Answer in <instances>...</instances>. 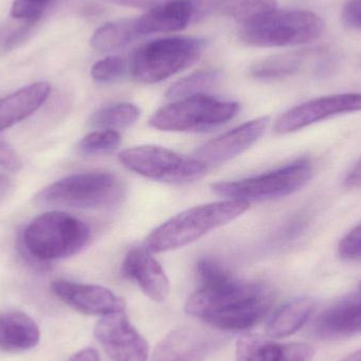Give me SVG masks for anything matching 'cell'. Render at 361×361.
<instances>
[{"mask_svg": "<svg viewBox=\"0 0 361 361\" xmlns=\"http://www.w3.org/2000/svg\"><path fill=\"white\" fill-rule=\"evenodd\" d=\"M269 123V116L244 123L241 126L204 144L197 149L193 158L207 167L228 162L254 145L267 130Z\"/></svg>", "mask_w": 361, "mask_h": 361, "instance_id": "7c38bea8", "label": "cell"}, {"mask_svg": "<svg viewBox=\"0 0 361 361\" xmlns=\"http://www.w3.org/2000/svg\"><path fill=\"white\" fill-rule=\"evenodd\" d=\"M90 227L67 212L53 210L34 219L23 233V248L37 262L74 256L90 240Z\"/></svg>", "mask_w": 361, "mask_h": 361, "instance_id": "3957f363", "label": "cell"}, {"mask_svg": "<svg viewBox=\"0 0 361 361\" xmlns=\"http://www.w3.org/2000/svg\"><path fill=\"white\" fill-rule=\"evenodd\" d=\"M197 275L202 286H214L233 277L222 265L212 259H202L197 262Z\"/></svg>", "mask_w": 361, "mask_h": 361, "instance_id": "f1b7e54d", "label": "cell"}, {"mask_svg": "<svg viewBox=\"0 0 361 361\" xmlns=\"http://www.w3.org/2000/svg\"><path fill=\"white\" fill-rule=\"evenodd\" d=\"M94 334L112 361L148 360L147 341L129 322L125 311L102 317Z\"/></svg>", "mask_w": 361, "mask_h": 361, "instance_id": "30bf717a", "label": "cell"}, {"mask_svg": "<svg viewBox=\"0 0 361 361\" xmlns=\"http://www.w3.org/2000/svg\"><path fill=\"white\" fill-rule=\"evenodd\" d=\"M361 333V292L339 299L313 322V334L322 341H337Z\"/></svg>", "mask_w": 361, "mask_h": 361, "instance_id": "5bb4252c", "label": "cell"}, {"mask_svg": "<svg viewBox=\"0 0 361 361\" xmlns=\"http://www.w3.org/2000/svg\"><path fill=\"white\" fill-rule=\"evenodd\" d=\"M274 294L267 286L229 278L202 286L187 301L189 315L212 328L240 332L256 326L271 311Z\"/></svg>", "mask_w": 361, "mask_h": 361, "instance_id": "6da1fadb", "label": "cell"}, {"mask_svg": "<svg viewBox=\"0 0 361 361\" xmlns=\"http://www.w3.org/2000/svg\"><path fill=\"white\" fill-rule=\"evenodd\" d=\"M40 333L36 322L19 311L0 314V350L19 353L33 349L39 343Z\"/></svg>", "mask_w": 361, "mask_h": 361, "instance_id": "d6986e66", "label": "cell"}, {"mask_svg": "<svg viewBox=\"0 0 361 361\" xmlns=\"http://www.w3.org/2000/svg\"><path fill=\"white\" fill-rule=\"evenodd\" d=\"M68 361H101V360H99V355L97 350L92 349V348H87V349L74 354Z\"/></svg>", "mask_w": 361, "mask_h": 361, "instance_id": "836d02e7", "label": "cell"}, {"mask_svg": "<svg viewBox=\"0 0 361 361\" xmlns=\"http://www.w3.org/2000/svg\"><path fill=\"white\" fill-rule=\"evenodd\" d=\"M205 48L200 38L175 36L142 44L129 63L131 75L144 84L162 82L195 65Z\"/></svg>", "mask_w": 361, "mask_h": 361, "instance_id": "8992f818", "label": "cell"}, {"mask_svg": "<svg viewBox=\"0 0 361 361\" xmlns=\"http://www.w3.org/2000/svg\"><path fill=\"white\" fill-rule=\"evenodd\" d=\"M21 166L23 163L14 148L8 142L0 139V167L4 171L17 173L20 171Z\"/></svg>", "mask_w": 361, "mask_h": 361, "instance_id": "4dcf8cb0", "label": "cell"}, {"mask_svg": "<svg viewBox=\"0 0 361 361\" xmlns=\"http://www.w3.org/2000/svg\"><path fill=\"white\" fill-rule=\"evenodd\" d=\"M338 252L343 258L361 259V223L341 240Z\"/></svg>", "mask_w": 361, "mask_h": 361, "instance_id": "f546056e", "label": "cell"}, {"mask_svg": "<svg viewBox=\"0 0 361 361\" xmlns=\"http://www.w3.org/2000/svg\"><path fill=\"white\" fill-rule=\"evenodd\" d=\"M51 288L59 300L85 315L104 317L125 311L124 301L103 286L56 280Z\"/></svg>", "mask_w": 361, "mask_h": 361, "instance_id": "4fadbf2b", "label": "cell"}, {"mask_svg": "<svg viewBox=\"0 0 361 361\" xmlns=\"http://www.w3.org/2000/svg\"><path fill=\"white\" fill-rule=\"evenodd\" d=\"M239 109V104L235 102L195 95L161 108L152 116L149 125L158 130L173 133L205 131L228 122Z\"/></svg>", "mask_w": 361, "mask_h": 361, "instance_id": "ba28073f", "label": "cell"}, {"mask_svg": "<svg viewBox=\"0 0 361 361\" xmlns=\"http://www.w3.org/2000/svg\"><path fill=\"white\" fill-rule=\"evenodd\" d=\"M197 21L195 0H171L135 18V27L139 37H142L149 34L182 31Z\"/></svg>", "mask_w": 361, "mask_h": 361, "instance_id": "2e32d148", "label": "cell"}, {"mask_svg": "<svg viewBox=\"0 0 361 361\" xmlns=\"http://www.w3.org/2000/svg\"><path fill=\"white\" fill-rule=\"evenodd\" d=\"M361 111V93L318 97L286 111L276 122L278 133H290L332 116Z\"/></svg>", "mask_w": 361, "mask_h": 361, "instance_id": "8fae6325", "label": "cell"}, {"mask_svg": "<svg viewBox=\"0 0 361 361\" xmlns=\"http://www.w3.org/2000/svg\"><path fill=\"white\" fill-rule=\"evenodd\" d=\"M341 361H361V349L354 353L350 354L347 357Z\"/></svg>", "mask_w": 361, "mask_h": 361, "instance_id": "8d00e7d4", "label": "cell"}, {"mask_svg": "<svg viewBox=\"0 0 361 361\" xmlns=\"http://www.w3.org/2000/svg\"><path fill=\"white\" fill-rule=\"evenodd\" d=\"M53 0H14L11 16L17 20L35 23L46 12Z\"/></svg>", "mask_w": 361, "mask_h": 361, "instance_id": "83f0119b", "label": "cell"}, {"mask_svg": "<svg viewBox=\"0 0 361 361\" xmlns=\"http://www.w3.org/2000/svg\"><path fill=\"white\" fill-rule=\"evenodd\" d=\"M125 187L116 175L107 171L75 173L52 183L34 197L42 207L97 209L122 201Z\"/></svg>", "mask_w": 361, "mask_h": 361, "instance_id": "277c9868", "label": "cell"}, {"mask_svg": "<svg viewBox=\"0 0 361 361\" xmlns=\"http://www.w3.org/2000/svg\"><path fill=\"white\" fill-rule=\"evenodd\" d=\"M317 301L311 297L293 299L282 305L267 326V334L271 338H284L298 332L317 310Z\"/></svg>", "mask_w": 361, "mask_h": 361, "instance_id": "7402d4cb", "label": "cell"}, {"mask_svg": "<svg viewBox=\"0 0 361 361\" xmlns=\"http://www.w3.org/2000/svg\"><path fill=\"white\" fill-rule=\"evenodd\" d=\"M313 173L314 167L310 161L299 160L256 177L216 183L212 185V190L227 200L264 201L293 195L310 182Z\"/></svg>", "mask_w": 361, "mask_h": 361, "instance_id": "52a82bcc", "label": "cell"}, {"mask_svg": "<svg viewBox=\"0 0 361 361\" xmlns=\"http://www.w3.org/2000/svg\"><path fill=\"white\" fill-rule=\"evenodd\" d=\"M199 21L212 15L231 17L242 25L277 8L276 0H195Z\"/></svg>", "mask_w": 361, "mask_h": 361, "instance_id": "ffe728a7", "label": "cell"}, {"mask_svg": "<svg viewBox=\"0 0 361 361\" xmlns=\"http://www.w3.org/2000/svg\"><path fill=\"white\" fill-rule=\"evenodd\" d=\"M212 348V339L205 333L180 328L162 339L152 361H205Z\"/></svg>", "mask_w": 361, "mask_h": 361, "instance_id": "e0dca14e", "label": "cell"}, {"mask_svg": "<svg viewBox=\"0 0 361 361\" xmlns=\"http://www.w3.org/2000/svg\"><path fill=\"white\" fill-rule=\"evenodd\" d=\"M324 31V21L311 11L276 8L242 25L240 39L252 47L282 48L314 42Z\"/></svg>", "mask_w": 361, "mask_h": 361, "instance_id": "5b68a950", "label": "cell"}, {"mask_svg": "<svg viewBox=\"0 0 361 361\" xmlns=\"http://www.w3.org/2000/svg\"><path fill=\"white\" fill-rule=\"evenodd\" d=\"M106 1L118 4V6H128V8L152 10V8H157L161 4L171 1V0H106Z\"/></svg>", "mask_w": 361, "mask_h": 361, "instance_id": "d6a6232c", "label": "cell"}, {"mask_svg": "<svg viewBox=\"0 0 361 361\" xmlns=\"http://www.w3.org/2000/svg\"><path fill=\"white\" fill-rule=\"evenodd\" d=\"M120 161L127 169L154 180L183 184L203 178L208 167L195 158L180 156L160 146H137L124 150Z\"/></svg>", "mask_w": 361, "mask_h": 361, "instance_id": "9c48e42d", "label": "cell"}, {"mask_svg": "<svg viewBox=\"0 0 361 361\" xmlns=\"http://www.w3.org/2000/svg\"><path fill=\"white\" fill-rule=\"evenodd\" d=\"M360 290H361V284H360Z\"/></svg>", "mask_w": 361, "mask_h": 361, "instance_id": "74e56055", "label": "cell"}, {"mask_svg": "<svg viewBox=\"0 0 361 361\" xmlns=\"http://www.w3.org/2000/svg\"><path fill=\"white\" fill-rule=\"evenodd\" d=\"M345 186L351 187V188L361 186V159L345 179Z\"/></svg>", "mask_w": 361, "mask_h": 361, "instance_id": "e575fe53", "label": "cell"}, {"mask_svg": "<svg viewBox=\"0 0 361 361\" xmlns=\"http://www.w3.org/2000/svg\"><path fill=\"white\" fill-rule=\"evenodd\" d=\"M341 19L347 27L361 30V0H348L343 8Z\"/></svg>", "mask_w": 361, "mask_h": 361, "instance_id": "1f68e13d", "label": "cell"}, {"mask_svg": "<svg viewBox=\"0 0 361 361\" xmlns=\"http://www.w3.org/2000/svg\"><path fill=\"white\" fill-rule=\"evenodd\" d=\"M315 350L305 343H279L246 335L237 343L238 361H311Z\"/></svg>", "mask_w": 361, "mask_h": 361, "instance_id": "ac0fdd59", "label": "cell"}, {"mask_svg": "<svg viewBox=\"0 0 361 361\" xmlns=\"http://www.w3.org/2000/svg\"><path fill=\"white\" fill-rule=\"evenodd\" d=\"M139 38L135 27V18L122 19L106 23L93 33L90 44L101 53L118 50L129 42Z\"/></svg>", "mask_w": 361, "mask_h": 361, "instance_id": "603a6c76", "label": "cell"}, {"mask_svg": "<svg viewBox=\"0 0 361 361\" xmlns=\"http://www.w3.org/2000/svg\"><path fill=\"white\" fill-rule=\"evenodd\" d=\"M121 135L118 131L99 130L89 133L78 144V152L85 156L110 154L118 149Z\"/></svg>", "mask_w": 361, "mask_h": 361, "instance_id": "484cf974", "label": "cell"}, {"mask_svg": "<svg viewBox=\"0 0 361 361\" xmlns=\"http://www.w3.org/2000/svg\"><path fill=\"white\" fill-rule=\"evenodd\" d=\"M11 189H12V180L8 176L0 173V203L6 199Z\"/></svg>", "mask_w": 361, "mask_h": 361, "instance_id": "d590c367", "label": "cell"}, {"mask_svg": "<svg viewBox=\"0 0 361 361\" xmlns=\"http://www.w3.org/2000/svg\"><path fill=\"white\" fill-rule=\"evenodd\" d=\"M250 203L224 200L195 206L176 214L152 231L145 246L152 252H166L193 243L247 212Z\"/></svg>", "mask_w": 361, "mask_h": 361, "instance_id": "7a4b0ae2", "label": "cell"}, {"mask_svg": "<svg viewBox=\"0 0 361 361\" xmlns=\"http://www.w3.org/2000/svg\"><path fill=\"white\" fill-rule=\"evenodd\" d=\"M326 54V49H300L288 51L257 61L250 68V76L259 80H277L298 73L312 59Z\"/></svg>", "mask_w": 361, "mask_h": 361, "instance_id": "44dd1931", "label": "cell"}, {"mask_svg": "<svg viewBox=\"0 0 361 361\" xmlns=\"http://www.w3.org/2000/svg\"><path fill=\"white\" fill-rule=\"evenodd\" d=\"M219 80L220 73L218 71L195 72L175 82L167 91V99L180 101L195 95L204 94V92L216 86Z\"/></svg>", "mask_w": 361, "mask_h": 361, "instance_id": "d4e9b609", "label": "cell"}, {"mask_svg": "<svg viewBox=\"0 0 361 361\" xmlns=\"http://www.w3.org/2000/svg\"><path fill=\"white\" fill-rule=\"evenodd\" d=\"M127 63L123 57L108 56L93 65L91 76L97 82H114L125 73Z\"/></svg>", "mask_w": 361, "mask_h": 361, "instance_id": "4316f807", "label": "cell"}, {"mask_svg": "<svg viewBox=\"0 0 361 361\" xmlns=\"http://www.w3.org/2000/svg\"><path fill=\"white\" fill-rule=\"evenodd\" d=\"M122 271L156 302L166 300L171 293L166 273L146 246L129 250L123 262Z\"/></svg>", "mask_w": 361, "mask_h": 361, "instance_id": "9a60e30c", "label": "cell"}, {"mask_svg": "<svg viewBox=\"0 0 361 361\" xmlns=\"http://www.w3.org/2000/svg\"><path fill=\"white\" fill-rule=\"evenodd\" d=\"M140 114L141 111L133 104H114L97 110L91 116L90 124L101 130H123L135 125Z\"/></svg>", "mask_w": 361, "mask_h": 361, "instance_id": "cb8c5ba5", "label": "cell"}]
</instances>
